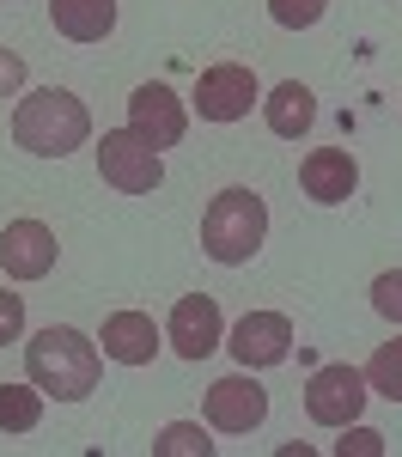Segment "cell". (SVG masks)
Returning a JSON list of instances; mask_svg holds the SVG:
<instances>
[{"instance_id": "obj_1", "label": "cell", "mask_w": 402, "mask_h": 457, "mask_svg": "<svg viewBox=\"0 0 402 457\" xmlns=\"http://www.w3.org/2000/svg\"><path fill=\"white\" fill-rule=\"evenodd\" d=\"M98 342L92 336H79L73 323H49V329H37L31 348H25V372H31V385L43 396H55V403H79V396H92L98 390Z\"/></svg>"}, {"instance_id": "obj_2", "label": "cell", "mask_w": 402, "mask_h": 457, "mask_svg": "<svg viewBox=\"0 0 402 457\" xmlns=\"http://www.w3.org/2000/svg\"><path fill=\"white\" fill-rule=\"evenodd\" d=\"M86 135H92V116L62 86L25 92L19 110H12V141L25 153H37V159H68L73 146H86Z\"/></svg>"}, {"instance_id": "obj_3", "label": "cell", "mask_w": 402, "mask_h": 457, "mask_svg": "<svg viewBox=\"0 0 402 457\" xmlns=\"http://www.w3.org/2000/svg\"><path fill=\"white\" fill-rule=\"evenodd\" d=\"M268 238V208L256 189H219L214 208L201 213V250L214 256L219 269H238L250 262L256 250Z\"/></svg>"}, {"instance_id": "obj_4", "label": "cell", "mask_w": 402, "mask_h": 457, "mask_svg": "<svg viewBox=\"0 0 402 457\" xmlns=\"http://www.w3.org/2000/svg\"><path fill=\"white\" fill-rule=\"evenodd\" d=\"M98 177H104L110 189H122V195H152L165 183V159L135 129H110L104 141H98Z\"/></svg>"}, {"instance_id": "obj_5", "label": "cell", "mask_w": 402, "mask_h": 457, "mask_svg": "<svg viewBox=\"0 0 402 457\" xmlns=\"http://www.w3.org/2000/svg\"><path fill=\"white\" fill-rule=\"evenodd\" d=\"M365 396H372V385H365L360 366L329 360V366L311 372V385H305V415H311L317 427H354L360 409H365Z\"/></svg>"}, {"instance_id": "obj_6", "label": "cell", "mask_w": 402, "mask_h": 457, "mask_svg": "<svg viewBox=\"0 0 402 457\" xmlns=\"http://www.w3.org/2000/svg\"><path fill=\"white\" fill-rule=\"evenodd\" d=\"M250 104H262V86H256V73L244 62H214L201 73V86H195L201 122H244Z\"/></svg>"}, {"instance_id": "obj_7", "label": "cell", "mask_w": 402, "mask_h": 457, "mask_svg": "<svg viewBox=\"0 0 402 457\" xmlns=\"http://www.w3.org/2000/svg\"><path fill=\"white\" fill-rule=\"evenodd\" d=\"M226 348L232 360L244 366V372H262V366H281L292 353V323L281 312H244L232 323V336H226Z\"/></svg>"}, {"instance_id": "obj_8", "label": "cell", "mask_w": 402, "mask_h": 457, "mask_svg": "<svg viewBox=\"0 0 402 457\" xmlns=\"http://www.w3.org/2000/svg\"><path fill=\"white\" fill-rule=\"evenodd\" d=\"M262 421H268V390L256 385L250 372L208 385V427H219V433H256Z\"/></svg>"}, {"instance_id": "obj_9", "label": "cell", "mask_w": 402, "mask_h": 457, "mask_svg": "<svg viewBox=\"0 0 402 457\" xmlns=\"http://www.w3.org/2000/svg\"><path fill=\"white\" fill-rule=\"evenodd\" d=\"M165 342L183 353V360H208V353L226 342V317L208 293H189L171 305V323H165Z\"/></svg>"}, {"instance_id": "obj_10", "label": "cell", "mask_w": 402, "mask_h": 457, "mask_svg": "<svg viewBox=\"0 0 402 457\" xmlns=\"http://www.w3.org/2000/svg\"><path fill=\"white\" fill-rule=\"evenodd\" d=\"M183 122H189V116H183V104H177V92H171V86L146 79V86L128 92V129H135L141 141H152L159 153L183 141Z\"/></svg>"}, {"instance_id": "obj_11", "label": "cell", "mask_w": 402, "mask_h": 457, "mask_svg": "<svg viewBox=\"0 0 402 457\" xmlns=\"http://www.w3.org/2000/svg\"><path fill=\"white\" fill-rule=\"evenodd\" d=\"M0 269H6L12 281H43V275L55 269V232H49L43 220H12V226L0 232Z\"/></svg>"}, {"instance_id": "obj_12", "label": "cell", "mask_w": 402, "mask_h": 457, "mask_svg": "<svg viewBox=\"0 0 402 457\" xmlns=\"http://www.w3.org/2000/svg\"><path fill=\"white\" fill-rule=\"evenodd\" d=\"M299 183H305V195L317 208H335V202H348L360 189V165H354L348 146H311L305 165H299Z\"/></svg>"}, {"instance_id": "obj_13", "label": "cell", "mask_w": 402, "mask_h": 457, "mask_svg": "<svg viewBox=\"0 0 402 457\" xmlns=\"http://www.w3.org/2000/svg\"><path fill=\"white\" fill-rule=\"evenodd\" d=\"M98 342H104V360H116V366H152V353H159V329H152V317H146V312H110Z\"/></svg>"}, {"instance_id": "obj_14", "label": "cell", "mask_w": 402, "mask_h": 457, "mask_svg": "<svg viewBox=\"0 0 402 457\" xmlns=\"http://www.w3.org/2000/svg\"><path fill=\"white\" fill-rule=\"evenodd\" d=\"M262 116H268V129H275L281 141H299V135L317 122V98H311V86H299V79H281V86L262 98Z\"/></svg>"}, {"instance_id": "obj_15", "label": "cell", "mask_w": 402, "mask_h": 457, "mask_svg": "<svg viewBox=\"0 0 402 457\" xmlns=\"http://www.w3.org/2000/svg\"><path fill=\"white\" fill-rule=\"evenodd\" d=\"M49 19L73 43H104L116 31V0H49Z\"/></svg>"}, {"instance_id": "obj_16", "label": "cell", "mask_w": 402, "mask_h": 457, "mask_svg": "<svg viewBox=\"0 0 402 457\" xmlns=\"http://www.w3.org/2000/svg\"><path fill=\"white\" fill-rule=\"evenodd\" d=\"M43 421V390L37 385H0V433H31Z\"/></svg>"}, {"instance_id": "obj_17", "label": "cell", "mask_w": 402, "mask_h": 457, "mask_svg": "<svg viewBox=\"0 0 402 457\" xmlns=\"http://www.w3.org/2000/svg\"><path fill=\"white\" fill-rule=\"evenodd\" d=\"M152 457H214V439H208V427H195V421H171L152 439Z\"/></svg>"}, {"instance_id": "obj_18", "label": "cell", "mask_w": 402, "mask_h": 457, "mask_svg": "<svg viewBox=\"0 0 402 457\" xmlns=\"http://www.w3.org/2000/svg\"><path fill=\"white\" fill-rule=\"evenodd\" d=\"M365 385L378 390L384 403H402V336H397V342H384V348L365 360Z\"/></svg>"}, {"instance_id": "obj_19", "label": "cell", "mask_w": 402, "mask_h": 457, "mask_svg": "<svg viewBox=\"0 0 402 457\" xmlns=\"http://www.w3.org/2000/svg\"><path fill=\"white\" fill-rule=\"evenodd\" d=\"M324 12H329V0H268V19L281 31H311Z\"/></svg>"}, {"instance_id": "obj_20", "label": "cell", "mask_w": 402, "mask_h": 457, "mask_svg": "<svg viewBox=\"0 0 402 457\" xmlns=\"http://www.w3.org/2000/svg\"><path fill=\"white\" fill-rule=\"evenodd\" d=\"M372 305H378V317H390L402 329V269H384V275L372 281Z\"/></svg>"}, {"instance_id": "obj_21", "label": "cell", "mask_w": 402, "mask_h": 457, "mask_svg": "<svg viewBox=\"0 0 402 457\" xmlns=\"http://www.w3.org/2000/svg\"><path fill=\"white\" fill-rule=\"evenodd\" d=\"M348 439H335V457H384V433L372 427H341Z\"/></svg>"}, {"instance_id": "obj_22", "label": "cell", "mask_w": 402, "mask_h": 457, "mask_svg": "<svg viewBox=\"0 0 402 457\" xmlns=\"http://www.w3.org/2000/svg\"><path fill=\"white\" fill-rule=\"evenodd\" d=\"M25 336V299L19 293H0V348Z\"/></svg>"}, {"instance_id": "obj_23", "label": "cell", "mask_w": 402, "mask_h": 457, "mask_svg": "<svg viewBox=\"0 0 402 457\" xmlns=\"http://www.w3.org/2000/svg\"><path fill=\"white\" fill-rule=\"evenodd\" d=\"M25 86V55H12V49H0V98H12Z\"/></svg>"}]
</instances>
